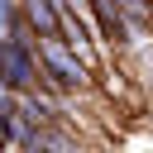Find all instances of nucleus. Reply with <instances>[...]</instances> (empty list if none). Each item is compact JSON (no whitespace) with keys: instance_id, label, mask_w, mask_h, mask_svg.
I'll use <instances>...</instances> for the list:
<instances>
[{"instance_id":"3","label":"nucleus","mask_w":153,"mask_h":153,"mask_svg":"<svg viewBox=\"0 0 153 153\" xmlns=\"http://www.w3.org/2000/svg\"><path fill=\"white\" fill-rule=\"evenodd\" d=\"M29 14H33V24H43V33H53V29H57V19H53L48 0H33V5H29Z\"/></svg>"},{"instance_id":"1","label":"nucleus","mask_w":153,"mask_h":153,"mask_svg":"<svg viewBox=\"0 0 153 153\" xmlns=\"http://www.w3.org/2000/svg\"><path fill=\"white\" fill-rule=\"evenodd\" d=\"M5 67H10V76H5V81H14V86H24V81H29V62H24V53H19V48H10V53H5Z\"/></svg>"},{"instance_id":"2","label":"nucleus","mask_w":153,"mask_h":153,"mask_svg":"<svg viewBox=\"0 0 153 153\" xmlns=\"http://www.w3.org/2000/svg\"><path fill=\"white\" fill-rule=\"evenodd\" d=\"M48 62H53V67H57V76H67V81H76V76H81V72H76V62L57 53V43H48Z\"/></svg>"}]
</instances>
